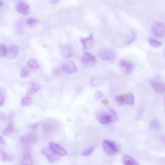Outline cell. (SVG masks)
<instances>
[{"mask_svg": "<svg viewBox=\"0 0 165 165\" xmlns=\"http://www.w3.org/2000/svg\"><path fill=\"white\" fill-rule=\"evenodd\" d=\"M42 127L46 133H51L56 132L59 130V124L55 120L49 119L44 122Z\"/></svg>", "mask_w": 165, "mask_h": 165, "instance_id": "cell-1", "label": "cell"}, {"mask_svg": "<svg viewBox=\"0 0 165 165\" xmlns=\"http://www.w3.org/2000/svg\"><path fill=\"white\" fill-rule=\"evenodd\" d=\"M96 118L99 123L103 124L106 125L113 121L112 115L106 111L99 110L96 113Z\"/></svg>", "mask_w": 165, "mask_h": 165, "instance_id": "cell-2", "label": "cell"}, {"mask_svg": "<svg viewBox=\"0 0 165 165\" xmlns=\"http://www.w3.org/2000/svg\"><path fill=\"white\" fill-rule=\"evenodd\" d=\"M99 56L103 60L110 62L114 61L116 58L115 52L112 49L108 48L101 49L99 52Z\"/></svg>", "mask_w": 165, "mask_h": 165, "instance_id": "cell-3", "label": "cell"}, {"mask_svg": "<svg viewBox=\"0 0 165 165\" xmlns=\"http://www.w3.org/2000/svg\"><path fill=\"white\" fill-rule=\"evenodd\" d=\"M82 66L87 68H91L94 66L96 63L95 57L89 52L85 53L81 59Z\"/></svg>", "mask_w": 165, "mask_h": 165, "instance_id": "cell-4", "label": "cell"}, {"mask_svg": "<svg viewBox=\"0 0 165 165\" xmlns=\"http://www.w3.org/2000/svg\"><path fill=\"white\" fill-rule=\"evenodd\" d=\"M151 31L153 34L156 37H162L165 35V25L162 23L156 22L152 25Z\"/></svg>", "mask_w": 165, "mask_h": 165, "instance_id": "cell-5", "label": "cell"}, {"mask_svg": "<svg viewBox=\"0 0 165 165\" xmlns=\"http://www.w3.org/2000/svg\"><path fill=\"white\" fill-rule=\"evenodd\" d=\"M62 69L63 71L67 74L75 73L78 71V69L75 61L71 60L65 62L62 66Z\"/></svg>", "mask_w": 165, "mask_h": 165, "instance_id": "cell-6", "label": "cell"}, {"mask_svg": "<svg viewBox=\"0 0 165 165\" xmlns=\"http://www.w3.org/2000/svg\"><path fill=\"white\" fill-rule=\"evenodd\" d=\"M103 146L105 153L108 155H112L117 151V146L114 143L110 141L104 140L103 142Z\"/></svg>", "mask_w": 165, "mask_h": 165, "instance_id": "cell-7", "label": "cell"}, {"mask_svg": "<svg viewBox=\"0 0 165 165\" xmlns=\"http://www.w3.org/2000/svg\"><path fill=\"white\" fill-rule=\"evenodd\" d=\"M41 153L47 158L48 160L51 163L57 161L60 158L59 155L55 153L51 149H43L41 151Z\"/></svg>", "mask_w": 165, "mask_h": 165, "instance_id": "cell-8", "label": "cell"}, {"mask_svg": "<svg viewBox=\"0 0 165 165\" xmlns=\"http://www.w3.org/2000/svg\"><path fill=\"white\" fill-rule=\"evenodd\" d=\"M15 8L18 12L23 15H28L30 12V7L29 5L23 2H19L15 6Z\"/></svg>", "mask_w": 165, "mask_h": 165, "instance_id": "cell-9", "label": "cell"}, {"mask_svg": "<svg viewBox=\"0 0 165 165\" xmlns=\"http://www.w3.org/2000/svg\"><path fill=\"white\" fill-rule=\"evenodd\" d=\"M60 54L65 59H69L73 56V48L69 45L62 46L60 48Z\"/></svg>", "mask_w": 165, "mask_h": 165, "instance_id": "cell-10", "label": "cell"}, {"mask_svg": "<svg viewBox=\"0 0 165 165\" xmlns=\"http://www.w3.org/2000/svg\"><path fill=\"white\" fill-rule=\"evenodd\" d=\"M120 66L124 73L129 74L131 73L133 68V65L131 62L122 59L120 61Z\"/></svg>", "mask_w": 165, "mask_h": 165, "instance_id": "cell-11", "label": "cell"}, {"mask_svg": "<svg viewBox=\"0 0 165 165\" xmlns=\"http://www.w3.org/2000/svg\"><path fill=\"white\" fill-rule=\"evenodd\" d=\"M37 140V136L34 133H30L23 135L20 139V142L25 144H32Z\"/></svg>", "mask_w": 165, "mask_h": 165, "instance_id": "cell-12", "label": "cell"}, {"mask_svg": "<svg viewBox=\"0 0 165 165\" xmlns=\"http://www.w3.org/2000/svg\"><path fill=\"white\" fill-rule=\"evenodd\" d=\"M80 40L84 50L89 49L93 46L94 38L92 34L86 38H81Z\"/></svg>", "mask_w": 165, "mask_h": 165, "instance_id": "cell-13", "label": "cell"}, {"mask_svg": "<svg viewBox=\"0 0 165 165\" xmlns=\"http://www.w3.org/2000/svg\"><path fill=\"white\" fill-rule=\"evenodd\" d=\"M49 146L52 151L59 156H65L68 154L65 150L58 144L51 142L49 143Z\"/></svg>", "mask_w": 165, "mask_h": 165, "instance_id": "cell-14", "label": "cell"}, {"mask_svg": "<svg viewBox=\"0 0 165 165\" xmlns=\"http://www.w3.org/2000/svg\"><path fill=\"white\" fill-rule=\"evenodd\" d=\"M19 51V49L16 45H11L7 48L6 55L7 58L10 59H13L17 56Z\"/></svg>", "mask_w": 165, "mask_h": 165, "instance_id": "cell-15", "label": "cell"}, {"mask_svg": "<svg viewBox=\"0 0 165 165\" xmlns=\"http://www.w3.org/2000/svg\"><path fill=\"white\" fill-rule=\"evenodd\" d=\"M151 85L153 89L157 92H165V84L162 82L153 81L151 82Z\"/></svg>", "mask_w": 165, "mask_h": 165, "instance_id": "cell-16", "label": "cell"}, {"mask_svg": "<svg viewBox=\"0 0 165 165\" xmlns=\"http://www.w3.org/2000/svg\"><path fill=\"white\" fill-rule=\"evenodd\" d=\"M123 163L125 165H138V163L131 157L126 155L123 157Z\"/></svg>", "mask_w": 165, "mask_h": 165, "instance_id": "cell-17", "label": "cell"}, {"mask_svg": "<svg viewBox=\"0 0 165 165\" xmlns=\"http://www.w3.org/2000/svg\"><path fill=\"white\" fill-rule=\"evenodd\" d=\"M14 130V125L13 123L11 121L10 122L7 127L2 131V133L5 136H9L12 135Z\"/></svg>", "mask_w": 165, "mask_h": 165, "instance_id": "cell-18", "label": "cell"}, {"mask_svg": "<svg viewBox=\"0 0 165 165\" xmlns=\"http://www.w3.org/2000/svg\"><path fill=\"white\" fill-rule=\"evenodd\" d=\"M1 158L2 160L4 162H12L13 161L14 158L13 156L2 150L0 152Z\"/></svg>", "mask_w": 165, "mask_h": 165, "instance_id": "cell-19", "label": "cell"}, {"mask_svg": "<svg viewBox=\"0 0 165 165\" xmlns=\"http://www.w3.org/2000/svg\"><path fill=\"white\" fill-rule=\"evenodd\" d=\"M27 66L29 69L37 70L39 68V64L37 60L33 59H31L28 61Z\"/></svg>", "mask_w": 165, "mask_h": 165, "instance_id": "cell-20", "label": "cell"}, {"mask_svg": "<svg viewBox=\"0 0 165 165\" xmlns=\"http://www.w3.org/2000/svg\"><path fill=\"white\" fill-rule=\"evenodd\" d=\"M20 164L22 165H32L33 161L32 158V155H24L23 158Z\"/></svg>", "mask_w": 165, "mask_h": 165, "instance_id": "cell-21", "label": "cell"}, {"mask_svg": "<svg viewBox=\"0 0 165 165\" xmlns=\"http://www.w3.org/2000/svg\"><path fill=\"white\" fill-rule=\"evenodd\" d=\"M33 102L32 98L31 96H26L22 98V105L23 106H26L32 104Z\"/></svg>", "mask_w": 165, "mask_h": 165, "instance_id": "cell-22", "label": "cell"}, {"mask_svg": "<svg viewBox=\"0 0 165 165\" xmlns=\"http://www.w3.org/2000/svg\"><path fill=\"white\" fill-rule=\"evenodd\" d=\"M125 102L126 104L128 105H133L135 103V98L133 95L131 93H129L126 95Z\"/></svg>", "mask_w": 165, "mask_h": 165, "instance_id": "cell-23", "label": "cell"}, {"mask_svg": "<svg viewBox=\"0 0 165 165\" xmlns=\"http://www.w3.org/2000/svg\"><path fill=\"white\" fill-rule=\"evenodd\" d=\"M150 126L153 130H157L160 127V123L156 119H153L150 123Z\"/></svg>", "mask_w": 165, "mask_h": 165, "instance_id": "cell-24", "label": "cell"}, {"mask_svg": "<svg viewBox=\"0 0 165 165\" xmlns=\"http://www.w3.org/2000/svg\"><path fill=\"white\" fill-rule=\"evenodd\" d=\"M0 104L1 106H2L4 105L5 102V95H6V90L3 87H1L0 89Z\"/></svg>", "mask_w": 165, "mask_h": 165, "instance_id": "cell-25", "label": "cell"}, {"mask_svg": "<svg viewBox=\"0 0 165 165\" xmlns=\"http://www.w3.org/2000/svg\"><path fill=\"white\" fill-rule=\"evenodd\" d=\"M40 89V86L39 85L34 86L32 89L29 90L27 93L26 95L29 96H32L35 93L38 91Z\"/></svg>", "mask_w": 165, "mask_h": 165, "instance_id": "cell-26", "label": "cell"}, {"mask_svg": "<svg viewBox=\"0 0 165 165\" xmlns=\"http://www.w3.org/2000/svg\"><path fill=\"white\" fill-rule=\"evenodd\" d=\"M90 82L92 86H97L100 85L102 83V80L99 77H95L91 79Z\"/></svg>", "mask_w": 165, "mask_h": 165, "instance_id": "cell-27", "label": "cell"}, {"mask_svg": "<svg viewBox=\"0 0 165 165\" xmlns=\"http://www.w3.org/2000/svg\"><path fill=\"white\" fill-rule=\"evenodd\" d=\"M7 48L4 44H2L0 45V56L1 57L6 56L7 53Z\"/></svg>", "mask_w": 165, "mask_h": 165, "instance_id": "cell-28", "label": "cell"}, {"mask_svg": "<svg viewBox=\"0 0 165 165\" xmlns=\"http://www.w3.org/2000/svg\"><path fill=\"white\" fill-rule=\"evenodd\" d=\"M149 43L153 47L156 48L159 47L162 45L161 42L153 39H151L149 40Z\"/></svg>", "mask_w": 165, "mask_h": 165, "instance_id": "cell-29", "label": "cell"}, {"mask_svg": "<svg viewBox=\"0 0 165 165\" xmlns=\"http://www.w3.org/2000/svg\"><path fill=\"white\" fill-rule=\"evenodd\" d=\"M126 95H122L117 96L116 97V100L120 105H123L125 103V98Z\"/></svg>", "mask_w": 165, "mask_h": 165, "instance_id": "cell-30", "label": "cell"}, {"mask_svg": "<svg viewBox=\"0 0 165 165\" xmlns=\"http://www.w3.org/2000/svg\"><path fill=\"white\" fill-rule=\"evenodd\" d=\"M30 73V69L26 67H24L21 71V76L22 77H25L28 76Z\"/></svg>", "mask_w": 165, "mask_h": 165, "instance_id": "cell-31", "label": "cell"}, {"mask_svg": "<svg viewBox=\"0 0 165 165\" xmlns=\"http://www.w3.org/2000/svg\"><path fill=\"white\" fill-rule=\"evenodd\" d=\"M32 147L29 146L25 147L23 150V154L24 155L30 154L32 155Z\"/></svg>", "mask_w": 165, "mask_h": 165, "instance_id": "cell-32", "label": "cell"}, {"mask_svg": "<svg viewBox=\"0 0 165 165\" xmlns=\"http://www.w3.org/2000/svg\"><path fill=\"white\" fill-rule=\"evenodd\" d=\"M27 22L28 25L32 26L37 23L38 21L37 19L35 18H30L27 19Z\"/></svg>", "mask_w": 165, "mask_h": 165, "instance_id": "cell-33", "label": "cell"}, {"mask_svg": "<svg viewBox=\"0 0 165 165\" xmlns=\"http://www.w3.org/2000/svg\"><path fill=\"white\" fill-rule=\"evenodd\" d=\"M94 150V147H92L89 149L88 150H87L82 153V156H88L90 155L93 152Z\"/></svg>", "mask_w": 165, "mask_h": 165, "instance_id": "cell-34", "label": "cell"}, {"mask_svg": "<svg viewBox=\"0 0 165 165\" xmlns=\"http://www.w3.org/2000/svg\"><path fill=\"white\" fill-rule=\"evenodd\" d=\"M136 39V36L135 35H133L130 36V37L128 38L127 40L126 41V44L127 45H130L134 41H135Z\"/></svg>", "mask_w": 165, "mask_h": 165, "instance_id": "cell-35", "label": "cell"}, {"mask_svg": "<svg viewBox=\"0 0 165 165\" xmlns=\"http://www.w3.org/2000/svg\"><path fill=\"white\" fill-rule=\"evenodd\" d=\"M95 95L97 99H101L104 96V94L101 91H97L95 93Z\"/></svg>", "mask_w": 165, "mask_h": 165, "instance_id": "cell-36", "label": "cell"}, {"mask_svg": "<svg viewBox=\"0 0 165 165\" xmlns=\"http://www.w3.org/2000/svg\"><path fill=\"white\" fill-rule=\"evenodd\" d=\"M109 111L113 116V121L115 122L117 121V117L116 113L112 109H110Z\"/></svg>", "mask_w": 165, "mask_h": 165, "instance_id": "cell-37", "label": "cell"}, {"mask_svg": "<svg viewBox=\"0 0 165 165\" xmlns=\"http://www.w3.org/2000/svg\"><path fill=\"white\" fill-rule=\"evenodd\" d=\"M61 70L59 69H56L53 70L54 73L56 75H59L61 73Z\"/></svg>", "mask_w": 165, "mask_h": 165, "instance_id": "cell-38", "label": "cell"}, {"mask_svg": "<svg viewBox=\"0 0 165 165\" xmlns=\"http://www.w3.org/2000/svg\"><path fill=\"white\" fill-rule=\"evenodd\" d=\"M60 0H49L50 2L52 4H56L59 2Z\"/></svg>", "mask_w": 165, "mask_h": 165, "instance_id": "cell-39", "label": "cell"}, {"mask_svg": "<svg viewBox=\"0 0 165 165\" xmlns=\"http://www.w3.org/2000/svg\"><path fill=\"white\" fill-rule=\"evenodd\" d=\"M38 126V125L37 124H33L31 126V127L33 129H35L37 128Z\"/></svg>", "mask_w": 165, "mask_h": 165, "instance_id": "cell-40", "label": "cell"}, {"mask_svg": "<svg viewBox=\"0 0 165 165\" xmlns=\"http://www.w3.org/2000/svg\"><path fill=\"white\" fill-rule=\"evenodd\" d=\"M1 142V144H3L4 143V139L1 136V142Z\"/></svg>", "mask_w": 165, "mask_h": 165, "instance_id": "cell-41", "label": "cell"}, {"mask_svg": "<svg viewBox=\"0 0 165 165\" xmlns=\"http://www.w3.org/2000/svg\"><path fill=\"white\" fill-rule=\"evenodd\" d=\"M3 4V2L2 1V0H1V2H0V6H1V7H2Z\"/></svg>", "mask_w": 165, "mask_h": 165, "instance_id": "cell-42", "label": "cell"}, {"mask_svg": "<svg viewBox=\"0 0 165 165\" xmlns=\"http://www.w3.org/2000/svg\"><path fill=\"white\" fill-rule=\"evenodd\" d=\"M164 54H165V51H164Z\"/></svg>", "mask_w": 165, "mask_h": 165, "instance_id": "cell-43", "label": "cell"}]
</instances>
